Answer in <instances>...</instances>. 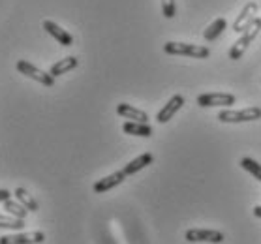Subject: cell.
<instances>
[{
  "mask_svg": "<svg viewBox=\"0 0 261 244\" xmlns=\"http://www.w3.org/2000/svg\"><path fill=\"white\" fill-rule=\"evenodd\" d=\"M196 101L199 107H226V105H233L237 98L229 92H207V94L197 96Z\"/></svg>",
  "mask_w": 261,
  "mask_h": 244,
  "instance_id": "cell-5",
  "label": "cell"
},
{
  "mask_svg": "<svg viewBox=\"0 0 261 244\" xmlns=\"http://www.w3.org/2000/svg\"><path fill=\"white\" fill-rule=\"evenodd\" d=\"M15 68H17L19 73H23V75H27V77L34 79V81H38V83L43 85V87H53L55 85V77L51 75V73L43 72V70H40V68H36L34 64H30L29 60H17Z\"/></svg>",
  "mask_w": 261,
  "mask_h": 244,
  "instance_id": "cell-4",
  "label": "cell"
},
{
  "mask_svg": "<svg viewBox=\"0 0 261 244\" xmlns=\"http://www.w3.org/2000/svg\"><path fill=\"white\" fill-rule=\"evenodd\" d=\"M226 26H227V21L224 17L214 19V23L208 24V29L205 30V40H207V42H214V40L226 30Z\"/></svg>",
  "mask_w": 261,
  "mask_h": 244,
  "instance_id": "cell-17",
  "label": "cell"
},
{
  "mask_svg": "<svg viewBox=\"0 0 261 244\" xmlns=\"http://www.w3.org/2000/svg\"><path fill=\"white\" fill-rule=\"evenodd\" d=\"M79 66V60L75 59V57H66V59L59 60V62H55L53 66H51V75L53 77H60V75H64V73L71 72V70H75Z\"/></svg>",
  "mask_w": 261,
  "mask_h": 244,
  "instance_id": "cell-14",
  "label": "cell"
},
{
  "mask_svg": "<svg viewBox=\"0 0 261 244\" xmlns=\"http://www.w3.org/2000/svg\"><path fill=\"white\" fill-rule=\"evenodd\" d=\"M182 105H184V96L175 94L171 100L167 101L166 105L160 109V113H158L156 120H158L160 124H166V122H169V120L175 117V113H177V111H180V107H182Z\"/></svg>",
  "mask_w": 261,
  "mask_h": 244,
  "instance_id": "cell-10",
  "label": "cell"
},
{
  "mask_svg": "<svg viewBox=\"0 0 261 244\" xmlns=\"http://www.w3.org/2000/svg\"><path fill=\"white\" fill-rule=\"evenodd\" d=\"M8 199H12V194L8 190H0V203L8 201Z\"/></svg>",
  "mask_w": 261,
  "mask_h": 244,
  "instance_id": "cell-22",
  "label": "cell"
},
{
  "mask_svg": "<svg viewBox=\"0 0 261 244\" xmlns=\"http://www.w3.org/2000/svg\"><path fill=\"white\" fill-rule=\"evenodd\" d=\"M239 166L243 167L244 171H248L254 179H257L261 182V166L257 164L255 160H252V158H241V161H239Z\"/></svg>",
  "mask_w": 261,
  "mask_h": 244,
  "instance_id": "cell-19",
  "label": "cell"
},
{
  "mask_svg": "<svg viewBox=\"0 0 261 244\" xmlns=\"http://www.w3.org/2000/svg\"><path fill=\"white\" fill-rule=\"evenodd\" d=\"M42 26H43V30L47 32L49 36L55 38L60 45H64V47H70V45H73V36H71L70 32H66L62 26H59L55 21H49V19H45V21L42 23Z\"/></svg>",
  "mask_w": 261,
  "mask_h": 244,
  "instance_id": "cell-9",
  "label": "cell"
},
{
  "mask_svg": "<svg viewBox=\"0 0 261 244\" xmlns=\"http://www.w3.org/2000/svg\"><path fill=\"white\" fill-rule=\"evenodd\" d=\"M4 210H6L10 216H15V218H21V220H24L27 218V214H29V210L21 205V203L15 199H8V201H4Z\"/></svg>",
  "mask_w": 261,
  "mask_h": 244,
  "instance_id": "cell-18",
  "label": "cell"
},
{
  "mask_svg": "<svg viewBox=\"0 0 261 244\" xmlns=\"http://www.w3.org/2000/svg\"><path fill=\"white\" fill-rule=\"evenodd\" d=\"M261 119V107H244V109H226V111H220L218 120L222 122H231V124H237V122H252V120H259Z\"/></svg>",
  "mask_w": 261,
  "mask_h": 244,
  "instance_id": "cell-3",
  "label": "cell"
},
{
  "mask_svg": "<svg viewBox=\"0 0 261 244\" xmlns=\"http://www.w3.org/2000/svg\"><path fill=\"white\" fill-rule=\"evenodd\" d=\"M124 180H126L124 171H117V173H113V175H109V177H103V179L96 180L94 186H92V190H94L96 194H103V192H109V190H113V188H117V186H120Z\"/></svg>",
  "mask_w": 261,
  "mask_h": 244,
  "instance_id": "cell-11",
  "label": "cell"
},
{
  "mask_svg": "<svg viewBox=\"0 0 261 244\" xmlns=\"http://www.w3.org/2000/svg\"><path fill=\"white\" fill-rule=\"evenodd\" d=\"M122 131L128 135H137V137H150L152 135V126H148L147 122H136V120H128L122 126Z\"/></svg>",
  "mask_w": 261,
  "mask_h": 244,
  "instance_id": "cell-13",
  "label": "cell"
},
{
  "mask_svg": "<svg viewBox=\"0 0 261 244\" xmlns=\"http://www.w3.org/2000/svg\"><path fill=\"white\" fill-rule=\"evenodd\" d=\"M175 12H177L175 0H162V13H164V17L173 19L175 17Z\"/></svg>",
  "mask_w": 261,
  "mask_h": 244,
  "instance_id": "cell-21",
  "label": "cell"
},
{
  "mask_svg": "<svg viewBox=\"0 0 261 244\" xmlns=\"http://www.w3.org/2000/svg\"><path fill=\"white\" fill-rule=\"evenodd\" d=\"M164 51L167 55H178V57H192V59H208V47L205 45H194V43H180V42H167L164 45Z\"/></svg>",
  "mask_w": 261,
  "mask_h": 244,
  "instance_id": "cell-2",
  "label": "cell"
},
{
  "mask_svg": "<svg viewBox=\"0 0 261 244\" xmlns=\"http://www.w3.org/2000/svg\"><path fill=\"white\" fill-rule=\"evenodd\" d=\"M259 30H261V17H255L254 21H252V23L244 29V32L241 34V38H239L237 42L231 45V49H229V59H231V60L241 59V57L246 53V49L250 47V43L257 38Z\"/></svg>",
  "mask_w": 261,
  "mask_h": 244,
  "instance_id": "cell-1",
  "label": "cell"
},
{
  "mask_svg": "<svg viewBox=\"0 0 261 244\" xmlns=\"http://www.w3.org/2000/svg\"><path fill=\"white\" fill-rule=\"evenodd\" d=\"M254 216L255 218H261V205H255L254 207Z\"/></svg>",
  "mask_w": 261,
  "mask_h": 244,
  "instance_id": "cell-23",
  "label": "cell"
},
{
  "mask_svg": "<svg viewBox=\"0 0 261 244\" xmlns=\"http://www.w3.org/2000/svg\"><path fill=\"white\" fill-rule=\"evenodd\" d=\"M13 196H15V199H17L29 212H38V201L30 196V192H27L24 188H15V194H13Z\"/></svg>",
  "mask_w": 261,
  "mask_h": 244,
  "instance_id": "cell-16",
  "label": "cell"
},
{
  "mask_svg": "<svg viewBox=\"0 0 261 244\" xmlns=\"http://www.w3.org/2000/svg\"><path fill=\"white\" fill-rule=\"evenodd\" d=\"M257 12H259V4H257V2H246L244 8L241 10V13L237 15V19L233 21V30H235L237 34H243L244 29L255 19Z\"/></svg>",
  "mask_w": 261,
  "mask_h": 244,
  "instance_id": "cell-6",
  "label": "cell"
},
{
  "mask_svg": "<svg viewBox=\"0 0 261 244\" xmlns=\"http://www.w3.org/2000/svg\"><path fill=\"white\" fill-rule=\"evenodd\" d=\"M43 240H45V233L43 231H30L0 237V244H42Z\"/></svg>",
  "mask_w": 261,
  "mask_h": 244,
  "instance_id": "cell-8",
  "label": "cell"
},
{
  "mask_svg": "<svg viewBox=\"0 0 261 244\" xmlns=\"http://www.w3.org/2000/svg\"><path fill=\"white\" fill-rule=\"evenodd\" d=\"M186 240L188 242H224V233L214 231V229H188L186 231Z\"/></svg>",
  "mask_w": 261,
  "mask_h": 244,
  "instance_id": "cell-7",
  "label": "cell"
},
{
  "mask_svg": "<svg viewBox=\"0 0 261 244\" xmlns=\"http://www.w3.org/2000/svg\"><path fill=\"white\" fill-rule=\"evenodd\" d=\"M117 113L120 117H124L126 120H136V122H147L148 120V115L141 109L134 107L130 103H119L117 105Z\"/></svg>",
  "mask_w": 261,
  "mask_h": 244,
  "instance_id": "cell-12",
  "label": "cell"
},
{
  "mask_svg": "<svg viewBox=\"0 0 261 244\" xmlns=\"http://www.w3.org/2000/svg\"><path fill=\"white\" fill-rule=\"evenodd\" d=\"M154 161V156L150 154V152H145V154H141V156H137L136 160H132L128 166H124V175L128 177V175H136L137 171H141V169H145L147 166H150Z\"/></svg>",
  "mask_w": 261,
  "mask_h": 244,
  "instance_id": "cell-15",
  "label": "cell"
},
{
  "mask_svg": "<svg viewBox=\"0 0 261 244\" xmlns=\"http://www.w3.org/2000/svg\"><path fill=\"white\" fill-rule=\"evenodd\" d=\"M0 227H4V229H23L24 220L15 218V216L0 214Z\"/></svg>",
  "mask_w": 261,
  "mask_h": 244,
  "instance_id": "cell-20",
  "label": "cell"
}]
</instances>
